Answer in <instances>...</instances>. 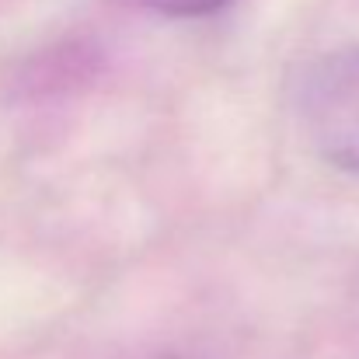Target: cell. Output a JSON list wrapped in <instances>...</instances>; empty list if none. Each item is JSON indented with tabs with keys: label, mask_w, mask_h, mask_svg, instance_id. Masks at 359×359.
<instances>
[{
	"label": "cell",
	"mask_w": 359,
	"mask_h": 359,
	"mask_svg": "<svg viewBox=\"0 0 359 359\" xmlns=\"http://www.w3.org/2000/svg\"><path fill=\"white\" fill-rule=\"evenodd\" d=\"M297 119L321 161L359 171V46L325 53L304 70Z\"/></svg>",
	"instance_id": "obj_1"
},
{
	"label": "cell",
	"mask_w": 359,
	"mask_h": 359,
	"mask_svg": "<svg viewBox=\"0 0 359 359\" xmlns=\"http://www.w3.org/2000/svg\"><path fill=\"white\" fill-rule=\"evenodd\" d=\"M150 11H157V14H164V18H182V21H189V18H210V14H217V11H224L231 0H143Z\"/></svg>",
	"instance_id": "obj_2"
}]
</instances>
